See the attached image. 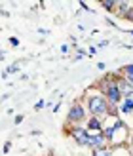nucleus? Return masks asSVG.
Masks as SVG:
<instances>
[{
    "label": "nucleus",
    "mask_w": 133,
    "mask_h": 156,
    "mask_svg": "<svg viewBox=\"0 0 133 156\" xmlns=\"http://www.w3.org/2000/svg\"><path fill=\"white\" fill-rule=\"evenodd\" d=\"M86 111L89 116H97L105 122V118H108V111H110V105H108L107 97L101 93L99 90L91 88L86 90Z\"/></svg>",
    "instance_id": "f257e3e1"
},
{
    "label": "nucleus",
    "mask_w": 133,
    "mask_h": 156,
    "mask_svg": "<svg viewBox=\"0 0 133 156\" xmlns=\"http://www.w3.org/2000/svg\"><path fill=\"white\" fill-rule=\"evenodd\" d=\"M88 120V111L82 105V101H74L70 105L68 112H67V122L65 126H82V122Z\"/></svg>",
    "instance_id": "f03ea898"
},
{
    "label": "nucleus",
    "mask_w": 133,
    "mask_h": 156,
    "mask_svg": "<svg viewBox=\"0 0 133 156\" xmlns=\"http://www.w3.org/2000/svg\"><path fill=\"white\" fill-rule=\"evenodd\" d=\"M65 128H67V126H65ZM65 133H67L68 137H72L76 145H80V147H88L89 131L86 129V128H82V126H68V129H65Z\"/></svg>",
    "instance_id": "7ed1b4c3"
},
{
    "label": "nucleus",
    "mask_w": 133,
    "mask_h": 156,
    "mask_svg": "<svg viewBox=\"0 0 133 156\" xmlns=\"http://www.w3.org/2000/svg\"><path fill=\"white\" fill-rule=\"evenodd\" d=\"M101 93H103V95L107 97V101H108V105H110V107H118V105L122 103V99H124V95H122V91L118 90L116 82L110 84L105 91H101Z\"/></svg>",
    "instance_id": "20e7f679"
},
{
    "label": "nucleus",
    "mask_w": 133,
    "mask_h": 156,
    "mask_svg": "<svg viewBox=\"0 0 133 156\" xmlns=\"http://www.w3.org/2000/svg\"><path fill=\"white\" fill-rule=\"evenodd\" d=\"M103 120L101 118H97V116H88V120H86V129L89 131H93V133H101L103 131Z\"/></svg>",
    "instance_id": "39448f33"
},
{
    "label": "nucleus",
    "mask_w": 133,
    "mask_h": 156,
    "mask_svg": "<svg viewBox=\"0 0 133 156\" xmlns=\"http://www.w3.org/2000/svg\"><path fill=\"white\" fill-rule=\"evenodd\" d=\"M88 147L91 151L95 149H103V147H107V139L103 133H89V141H88Z\"/></svg>",
    "instance_id": "423d86ee"
},
{
    "label": "nucleus",
    "mask_w": 133,
    "mask_h": 156,
    "mask_svg": "<svg viewBox=\"0 0 133 156\" xmlns=\"http://www.w3.org/2000/svg\"><path fill=\"white\" fill-rule=\"evenodd\" d=\"M118 107H120L118 111H120L122 114H131V112H133V95L124 97V99H122V103H120Z\"/></svg>",
    "instance_id": "0eeeda50"
},
{
    "label": "nucleus",
    "mask_w": 133,
    "mask_h": 156,
    "mask_svg": "<svg viewBox=\"0 0 133 156\" xmlns=\"http://www.w3.org/2000/svg\"><path fill=\"white\" fill-rule=\"evenodd\" d=\"M122 76L126 78V80L129 82V86L133 88V63L126 65V67H122Z\"/></svg>",
    "instance_id": "6e6552de"
},
{
    "label": "nucleus",
    "mask_w": 133,
    "mask_h": 156,
    "mask_svg": "<svg viewBox=\"0 0 133 156\" xmlns=\"http://www.w3.org/2000/svg\"><path fill=\"white\" fill-rule=\"evenodd\" d=\"M129 8H131V4H129V2H116V10H114V12H118L120 17H124V15L128 13Z\"/></svg>",
    "instance_id": "1a4fd4ad"
},
{
    "label": "nucleus",
    "mask_w": 133,
    "mask_h": 156,
    "mask_svg": "<svg viewBox=\"0 0 133 156\" xmlns=\"http://www.w3.org/2000/svg\"><path fill=\"white\" fill-rule=\"evenodd\" d=\"M99 4L103 6L107 12H114V10H116V0H101Z\"/></svg>",
    "instance_id": "9d476101"
},
{
    "label": "nucleus",
    "mask_w": 133,
    "mask_h": 156,
    "mask_svg": "<svg viewBox=\"0 0 133 156\" xmlns=\"http://www.w3.org/2000/svg\"><path fill=\"white\" fill-rule=\"evenodd\" d=\"M93 156H110V151H108V147H103V149H95V151H93Z\"/></svg>",
    "instance_id": "9b49d317"
},
{
    "label": "nucleus",
    "mask_w": 133,
    "mask_h": 156,
    "mask_svg": "<svg viewBox=\"0 0 133 156\" xmlns=\"http://www.w3.org/2000/svg\"><path fill=\"white\" fill-rule=\"evenodd\" d=\"M17 71H19V63H13V65L8 67L4 73H6V74H13V73H17Z\"/></svg>",
    "instance_id": "f8f14e48"
},
{
    "label": "nucleus",
    "mask_w": 133,
    "mask_h": 156,
    "mask_svg": "<svg viewBox=\"0 0 133 156\" xmlns=\"http://www.w3.org/2000/svg\"><path fill=\"white\" fill-rule=\"evenodd\" d=\"M124 19H129V21H133V4H131V8L128 10V13L124 15Z\"/></svg>",
    "instance_id": "ddd939ff"
},
{
    "label": "nucleus",
    "mask_w": 133,
    "mask_h": 156,
    "mask_svg": "<svg viewBox=\"0 0 133 156\" xmlns=\"http://www.w3.org/2000/svg\"><path fill=\"white\" fill-rule=\"evenodd\" d=\"M10 149H12V143H10V141H6V143H4V147H2L4 154H8V152H10Z\"/></svg>",
    "instance_id": "4468645a"
},
{
    "label": "nucleus",
    "mask_w": 133,
    "mask_h": 156,
    "mask_svg": "<svg viewBox=\"0 0 133 156\" xmlns=\"http://www.w3.org/2000/svg\"><path fill=\"white\" fill-rule=\"evenodd\" d=\"M23 118H25V116H23V114H17V116H15V118H13L15 126H17V124H21V122H23Z\"/></svg>",
    "instance_id": "2eb2a0df"
},
{
    "label": "nucleus",
    "mask_w": 133,
    "mask_h": 156,
    "mask_svg": "<svg viewBox=\"0 0 133 156\" xmlns=\"http://www.w3.org/2000/svg\"><path fill=\"white\" fill-rule=\"evenodd\" d=\"M44 105H46V101H44V99H40V101L36 103V107H34V108H36V111H40V108H44Z\"/></svg>",
    "instance_id": "dca6fc26"
},
{
    "label": "nucleus",
    "mask_w": 133,
    "mask_h": 156,
    "mask_svg": "<svg viewBox=\"0 0 133 156\" xmlns=\"http://www.w3.org/2000/svg\"><path fill=\"white\" fill-rule=\"evenodd\" d=\"M70 51V46L68 44H63V46H61V53H68Z\"/></svg>",
    "instance_id": "f3484780"
},
{
    "label": "nucleus",
    "mask_w": 133,
    "mask_h": 156,
    "mask_svg": "<svg viewBox=\"0 0 133 156\" xmlns=\"http://www.w3.org/2000/svg\"><path fill=\"white\" fill-rule=\"evenodd\" d=\"M10 44H12V46H19V40H17L15 36H12V38H10Z\"/></svg>",
    "instance_id": "a211bd4d"
},
{
    "label": "nucleus",
    "mask_w": 133,
    "mask_h": 156,
    "mask_svg": "<svg viewBox=\"0 0 133 156\" xmlns=\"http://www.w3.org/2000/svg\"><path fill=\"white\" fill-rule=\"evenodd\" d=\"M95 53H97V48H95V46H91V48H89V55H95Z\"/></svg>",
    "instance_id": "6ab92c4d"
},
{
    "label": "nucleus",
    "mask_w": 133,
    "mask_h": 156,
    "mask_svg": "<svg viewBox=\"0 0 133 156\" xmlns=\"http://www.w3.org/2000/svg\"><path fill=\"white\" fill-rule=\"evenodd\" d=\"M59 108H61V101H59V103H57V105H53V108H51V111H53V112H57V111H59Z\"/></svg>",
    "instance_id": "aec40b11"
},
{
    "label": "nucleus",
    "mask_w": 133,
    "mask_h": 156,
    "mask_svg": "<svg viewBox=\"0 0 133 156\" xmlns=\"http://www.w3.org/2000/svg\"><path fill=\"white\" fill-rule=\"evenodd\" d=\"M97 69H99V71H105L107 65H105V63H97Z\"/></svg>",
    "instance_id": "412c9836"
},
{
    "label": "nucleus",
    "mask_w": 133,
    "mask_h": 156,
    "mask_svg": "<svg viewBox=\"0 0 133 156\" xmlns=\"http://www.w3.org/2000/svg\"><path fill=\"white\" fill-rule=\"evenodd\" d=\"M0 61H4V51H2V48H0Z\"/></svg>",
    "instance_id": "4be33fe9"
},
{
    "label": "nucleus",
    "mask_w": 133,
    "mask_h": 156,
    "mask_svg": "<svg viewBox=\"0 0 133 156\" xmlns=\"http://www.w3.org/2000/svg\"><path fill=\"white\" fill-rule=\"evenodd\" d=\"M128 33H129V34H133V29H131V30H128Z\"/></svg>",
    "instance_id": "5701e85b"
}]
</instances>
